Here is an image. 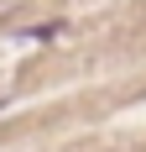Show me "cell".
I'll list each match as a JSON object with an SVG mask.
<instances>
[{"mask_svg": "<svg viewBox=\"0 0 146 152\" xmlns=\"http://www.w3.org/2000/svg\"><path fill=\"white\" fill-rule=\"evenodd\" d=\"M63 31H68L63 21H47V26H31L26 31V42H52V37H63Z\"/></svg>", "mask_w": 146, "mask_h": 152, "instance_id": "6da1fadb", "label": "cell"}]
</instances>
